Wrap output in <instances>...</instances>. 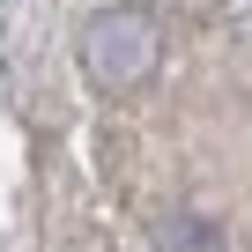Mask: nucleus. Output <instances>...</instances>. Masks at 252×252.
<instances>
[{
    "label": "nucleus",
    "mask_w": 252,
    "mask_h": 252,
    "mask_svg": "<svg viewBox=\"0 0 252 252\" xmlns=\"http://www.w3.org/2000/svg\"><path fill=\"white\" fill-rule=\"evenodd\" d=\"M156 52H163V30H156V15H141V8H104L89 30H82V74L96 82V89H141L149 74H156Z\"/></svg>",
    "instance_id": "nucleus-1"
},
{
    "label": "nucleus",
    "mask_w": 252,
    "mask_h": 252,
    "mask_svg": "<svg viewBox=\"0 0 252 252\" xmlns=\"http://www.w3.org/2000/svg\"><path fill=\"white\" fill-rule=\"evenodd\" d=\"M156 252H222V230L208 215H171L156 230Z\"/></svg>",
    "instance_id": "nucleus-2"
}]
</instances>
